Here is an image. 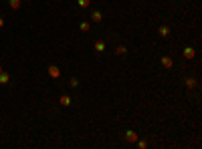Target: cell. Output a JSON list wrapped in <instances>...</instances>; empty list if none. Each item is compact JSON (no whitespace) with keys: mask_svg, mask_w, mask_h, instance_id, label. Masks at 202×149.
<instances>
[{"mask_svg":"<svg viewBox=\"0 0 202 149\" xmlns=\"http://www.w3.org/2000/svg\"><path fill=\"white\" fill-rule=\"evenodd\" d=\"M49 74H51L53 79H59L61 77V68L57 67V65H51V67H49Z\"/></svg>","mask_w":202,"mask_h":149,"instance_id":"6da1fadb","label":"cell"},{"mask_svg":"<svg viewBox=\"0 0 202 149\" xmlns=\"http://www.w3.org/2000/svg\"><path fill=\"white\" fill-rule=\"evenodd\" d=\"M125 139H128V143H135L137 141V135H135L134 131H125Z\"/></svg>","mask_w":202,"mask_h":149,"instance_id":"7a4b0ae2","label":"cell"},{"mask_svg":"<svg viewBox=\"0 0 202 149\" xmlns=\"http://www.w3.org/2000/svg\"><path fill=\"white\" fill-rule=\"evenodd\" d=\"M162 65H164V68H172L174 67V62H172L170 56H162Z\"/></svg>","mask_w":202,"mask_h":149,"instance_id":"3957f363","label":"cell"},{"mask_svg":"<svg viewBox=\"0 0 202 149\" xmlns=\"http://www.w3.org/2000/svg\"><path fill=\"white\" fill-rule=\"evenodd\" d=\"M194 54H196V50L192 47H186V48H184V56H186V59H194Z\"/></svg>","mask_w":202,"mask_h":149,"instance_id":"277c9868","label":"cell"},{"mask_svg":"<svg viewBox=\"0 0 202 149\" xmlns=\"http://www.w3.org/2000/svg\"><path fill=\"white\" fill-rule=\"evenodd\" d=\"M8 81H10V74L4 73V71H0V85H6Z\"/></svg>","mask_w":202,"mask_h":149,"instance_id":"5b68a950","label":"cell"},{"mask_svg":"<svg viewBox=\"0 0 202 149\" xmlns=\"http://www.w3.org/2000/svg\"><path fill=\"white\" fill-rule=\"evenodd\" d=\"M91 18H93V22H101L103 20V16H101L99 10H93V12H91Z\"/></svg>","mask_w":202,"mask_h":149,"instance_id":"8992f818","label":"cell"},{"mask_svg":"<svg viewBox=\"0 0 202 149\" xmlns=\"http://www.w3.org/2000/svg\"><path fill=\"white\" fill-rule=\"evenodd\" d=\"M61 105H63V107H69V105H71V97L69 95H61Z\"/></svg>","mask_w":202,"mask_h":149,"instance_id":"52a82bcc","label":"cell"},{"mask_svg":"<svg viewBox=\"0 0 202 149\" xmlns=\"http://www.w3.org/2000/svg\"><path fill=\"white\" fill-rule=\"evenodd\" d=\"M115 54H119V56H121V54H128V48L123 47V44H119V47L115 48Z\"/></svg>","mask_w":202,"mask_h":149,"instance_id":"ba28073f","label":"cell"},{"mask_svg":"<svg viewBox=\"0 0 202 149\" xmlns=\"http://www.w3.org/2000/svg\"><path fill=\"white\" fill-rule=\"evenodd\" d=\"M95 50H99V53H103V50H105V42H103V41L95 42Z\"/></svg>","mask_w":202,"mask_h":149,"instance_id":"9c48e42d","label":"cell"},{"mask_svg":"<svg viewBox=\"0 0 202 149\" xmlns=\"http://www.w3.org/2000/svg\"><path fill=\"white\" fill-rule=\"evenodd\" d=\"M186 87H188V89H194L196 87V81H194V79H186Z\"/></svg>","mask_w":202,"mask_h":149,"instance_id":"30bf717a","label":"cell"},{"mask_svg":"<svg viewBox=\"0 0 202 149\" xmlns=\"http://www.w3.org/2000/svg\"><path fill=\"white\" fill-rule=\"evenodd\" d=\"M10 6H12L14 10H18L20 8V0H10Z\"/></svg>","mask_w":202,"mask_h":149,"instance_id":"8fae6325","label":"cell"},{"mask_svg":"<svg viewBox=\"0 0 202 149\" xmlns=\"http://www.w3.org/2000/svg\"><path fill=\"white\" fill-rule=\"evenodd\" d=\"M160 34H162V36H168V34H170V28L168 26H162L160 28Z\"/></svg>","mask_w":202,"mask_h":149,"instance_id":"7c38bea8","label":"cell"},{"mask_svg":"<svg viewBox=\"0 0 202 149\" xmlns=\"http://www.w3.org/2000/svg\"><path fill=\"white\" fill-rule=\"evenodd\" d=\"M89 4H91V0H79V6L81 8H87Z\"/></svg>","mask_w":202,"mask_h":149,"instance_id":"4fadbf2b","label":"cell"},{"mask_svg":"<svg viewBox=\"0 0 202 149\" xmlns=\"http://www.w3.org/2000/svg\"><path fill=\"white\" fill-rule=\"evenodd\" d=\"M81 30H89V22H81Z\"/></svg>","mask_w":202,"mask_h":149,"instance_id":"5bb4252c","label":"cell"},{"mask_svg":"<svg viewBox=\"0 0 202 149\" xmlns=\"http://www.w3.org/2000/svg\"><path fill=\"white\" fill-rule=\"evenodd\" d=\"M69 83H71V87H79V81H77L75 77H73V79H71V81H69Z\"/></svg>","mask_w":202,"mask_h":149,"instance_id":"9a60e30c","label":"cell"},{"mask_svg":"<svg viewBox=\"0 0 202 149\" xmlns=\"http://www.w3.org/2000/svg\"><path fill=\"white\" fill-rule=\"evenodd\" d=\"M137 147H140V149H146V147H148V143H146V141H137Z\"/></svg>","mask_w":202,"mask_h":149,"instance_id":"2e32d148","label":"cell"},{"mask_svg":"<svg viewBox=\"0 0 202 149\" xmlns=\"http://www.w3.org/2000/svg\"><path fill=\"white\" fill-rule=\"evenodd\" d=\"M2 24H4V20H2V18H0V26H2Z\"/></svg>","mask_w":202,"mask_h":149,"instance_id":"e0dca14e","label":"cell"}]
</instances>
